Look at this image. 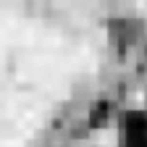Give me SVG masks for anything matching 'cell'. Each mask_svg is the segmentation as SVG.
<instances>
[{
  "instance_id": "cell-1",
  "label": "cell",
  "mask_w": 147,
  "mask_h": 147,
  "mask_svg": "<svg viewBox=\"0 0 147 147\" xmlns=\"http://www.w3.org/2000/svg\"><path fill=\"white\" fill-rule=\"evenodd\" d=\"M97 50L82 29L0 8V147H32Z\"/></svg>"
}]
</instances>
